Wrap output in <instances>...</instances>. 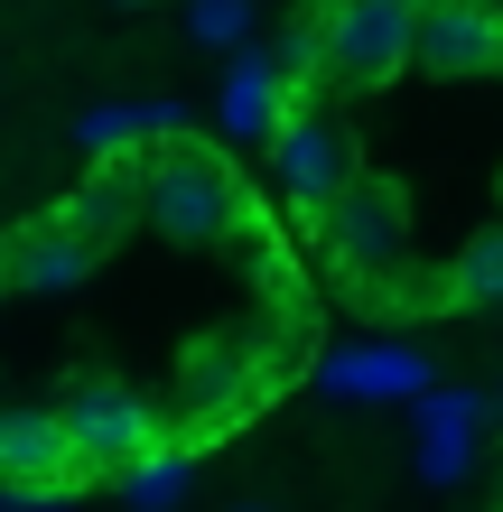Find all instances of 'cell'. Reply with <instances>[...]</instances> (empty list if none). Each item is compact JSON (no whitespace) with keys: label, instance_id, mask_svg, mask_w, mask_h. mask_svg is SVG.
Returning <instances> with one entry per match:
<instances>
[{"label":"cell","instance_id":"1","mask_svg":"<svg viewBox=\"0 0 503 512\" xmlns=\"http://www.w3.org/2000/svg\"><path fill=\"white\" fill-rule=\"evenodd\" d=\"M140 224H159L168 243L205 252V243H224V233H243L252 205H243V187H233V168L215 159V149L168 140V149L140 159Z\"/></svg>","mask_w":503,"mask_h":512},{"label":"cell","instance_id":"2","mask_svg":"<svg viewBox=\"0 0 503 512\" xmlns=\"http://www.w3.org/2000/svg\"><path fill=\"white\" fill-rule=\"evenodd\" d=\"M410 187L401 177H382V168H354L345 187H336V205L317 215V252H327L345 280H364V289H382L392 270L410 261Z\"/></svg>","mask_w":503,"mask_h":512},{"label":"cell","instance_id":"3","mask_svg":"<svg viewBox=\"0 0 503 512\" xmlns=\"http://www.w3.org/2000/svg\"><path fill=\"white\" fill-rule=\"evenodd\" d=\"M410 19H420V0H327L317 10V84L382 94L410 66Z\"/></svg>","mask_w":503,"mask_h":512},{"label":"cell","instance_id":"4","mask_svg":"<svg viewBox=\"0 0 503 512\" xmlns=\"http://www.w3.org/2000/svg\"><path fill=\"white\" fill-rule=\"evenodd\" d=\"M56 438H66V466H75V485H84V475H122V466H140V457L159 447V419H150V401H140L131 382L84 373L66 401H56Z\"/></svg>","mask_w":503,"mask_h":512},{"label":"cell","instance_id":"5","mask_svg":"<svg viewBox=\"0 0 503 512\" xmlns=\"http://www.w3.org/2000/svg\"><path fill=\"white\" fill-rule=\"evenodd\" d=\"M354 168H364V159H354V122H345V112L336 103H289V122L271 131V177H280V196L299 205L308 224L336 205V187Z\"/></svg>","mask_w":503,"mask_h":512},{"label":"cell","instance_id":"6","mask_svg":"<svg viewBox=\"0 0 503 512\" xmlns=\"http://www.w3.org/2000/svg\"><path fill=\"white\" fill-rule=\"evenodd\" d=\"M410 66L494 75L503 66V10H485V0H420V19H410Z\"/></svg>","mask_w":503,"mask_h":512},{"label":"cell","instance_id":"7","mask_svg":"<svg viewBox=\"0 0 503 512\" xmlns=\"http://www.w3.org/2000/svg\"><path fill=\"white\" fill-rule=\"evenodd\" d=\"M56 224L75 233V243H94V252H112L122 233L140 224V149H112V159H94L66 187V205H56Z\"/></svg>","mask_w":503,"mask_h":512},{"label":"cell","instance_id":"8","mask_svg":"<svg viewBox=\"0 0 503 512\" xmlns=\"http://www.w3.org/2000/svg\"><path fill=\"white\" fill-rule=\"evenodd\" d=\"M177 401H187L196 438H205V429H224L243 401H261V354H252L243 336H205L187 364H177Z\"/></svg>","mask_w":503,"mask_h":512},{"label":"cell","instance_id":"9","mask_svg":"<svg viewBox=\"0 0 503 512\" xmlns=\"http://www.w3.org/2000/svg\"><path fill=\"white\" fill-rule=\"evenodd\" d=\"M94 243H75V233L66 224H19L10 233V252H0V289H28V298H56V289H84V280H94Z\"/></svg>","mask_w":503,"mask_h":512},{"label":"cell","instance_id":"10","mask_svg":"<svg viewBox=\"0 0 503 512\" xmlns=\"http://www.w3.org/2000/svg\"><path fill=\"white\" fill-rule=\"evenodd\" d=\"M289 122V84L271 75V56H233V75H224V140H243V149H271V131Z\"/></svg>","mask_w":503,"mask_h":512},{"label":"cell","instance_id":"11","mask_svg":"<svg viewBox=\"0 0 503 512\" xmlns=\"http://www.w3.org/2000/svg\"><path fill=\"white\" fill-rule=\"evenodd\" d=\"M66 466V438H56V410H0V494H28V485H56Z\"/></svg>","mask_w":503,"mask_h":512},{"label":"cell","instance_id":"12","mask_svg":"<svg viewBox=\"0 0 503 512\" xmlns=\"http://www.w3.org/2000/svg\"><path fill=\"white\" fill-rule=\"evenodd\" d=\"M448 298L457 308H503V224L466 233V252L448 261Z\"/></svg>","mask_w":503,"mask_h":512},{"label":"cell","instance_id":"13","mask_svg":"<svg viewBox=\"0 0 503 512\" xmlns=\"http://www.w3.org/2000/svg\"><path fill=\"white\" fill-rule=\"evenodd\" d=\"M252 28H261V0H187V38H196V47L243 56V47H252Z\"/></svg>","mask_w":503,"mask_h":512},{"label":"cell","instance_id":"14","mask_svg":"<svg viewBox=\"0 0 503 512\" xmlns=\"http://www.w3.org/2000/svg\"><path fill=\"white\" fill-rule=\"evenodd\" d=\"M122 10H140V0H122Z\"/></svg>","mask_w":503,"mask_h":512},{"label":"cell","instance_id":"15","mask_svg":"<svg viewBox=\"0 0 503 512\" xmlns=\"http://www.w3.org/2000/svg\"><path fill=\"white\" fill-rule=\"evenodd\" d=\"M243 512H252V503H243Z\"/></svg>","mask_w":503,"mask_h":512}]
</instances>
